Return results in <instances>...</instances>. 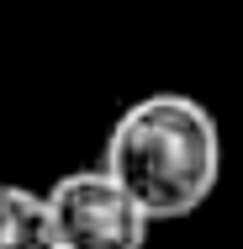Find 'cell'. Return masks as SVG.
<instances>
[{"mask_svg": "<svg viewBox=\"0 0 243 249\" xmlns=\"http://www.w3.org/2000/svg\"><path fill=\"white\" fill-rule=\"evenodd\" d=\"M100 164L148 223H180L201 212L222 180V127L195 96L153 90L111 122Z\"/></svg>", "mask_w": 243, "mask_h": 249, "instance_id": "1", "label": "cell"}, {"mask_svg": "<svg viewBox=\"0 0 243 249\" xmlns=\"http://www.w3.org/2000/svg\"><path fill=\"white\" fill-rule=\"evenodd\" d=\"M53 244L58 249H148V212L116 186L106 164L64 170L43 191Z\"/></svg>", "mask_w": 243, "mask_h": 249, "instance_id": "2", "label": "cell"}, {"mask_svg": "<svg viewBox=\"0 0 243 249\" xmlns=\"http://www.w3.org/2000/svg\"><path fill=\"white\" fill-rule=\"evenodd\" d=\"M0 249H58L43 212V191L0 180Z\"/></svg>", "mask_w": 243, "mask_h": 249, "instance_id": "3", "label": "cell"}]
</instances>
